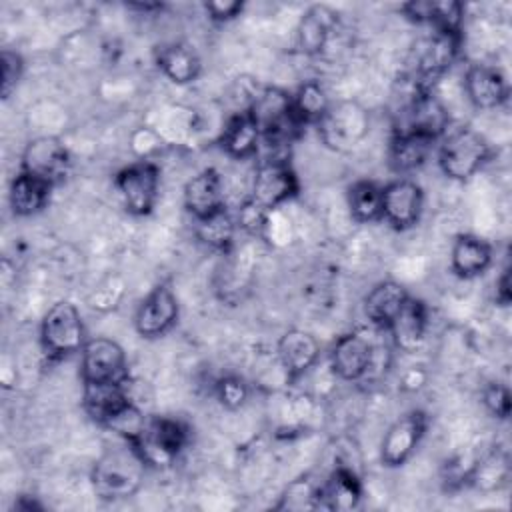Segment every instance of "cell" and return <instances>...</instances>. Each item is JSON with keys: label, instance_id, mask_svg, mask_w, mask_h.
I'll return each instance as SVG.
<instances>
[{"label": "cell", "instance_id": "6da1fadb", "mask_svg": "<svg viewBox=\"0 0 512 512\" xmlns=\"http://www.w3.org/2000/svg\"><path fill=\"white\" fill-rule=\"evenodd\" d=\"M146 462L138 450L124 440V446L112 448L92 468L96 494L106 500H122L138 492L144 478Z\"/></svg>", "mask_w": 512, "mask_h": 512}, {"label": "cell", "instance_id": "7a4b0ae2", "mask_svg": "<svg viewBox=\"0 0 512 512\" xmlns=\"http://www.w3.org/2000/svg\"><path fill=\"white\" fill-rule=\"evenodd\" d=\"M246 110L256 120L262 142L274 148L290 144L304 128V124L296 116L292 96L274 86L260 90Z\"/></svg>", "mask_w": 512, "mask_h": 512}, {"label": "cell", "instance_id": "3957f363", "mask_svg": "<svg viewBox=\"0 0 512 512\" xmlns=\"http://www.w3.org/2000/svg\"><path fill=\"white\" fill-rule=\"evenodd\" d=\"M490 158V146L486 138L470 126L448 130L440 138L438 164L440 170L452 180L472 178Z\"/></svg>", "mask_w": 512, "mask_h": 512}, {"label": "cell", "instance_id": "277c9868", "mask_svg": "<svg viewBox=\"0 0 512 512\" xmlns=\"http://www.w3.org/2000/svg\"><path fill=\"white\" fill-rule=\"evenodd\" d=\"M40 344L52 360L82 352L86 332L80 310L72 302L60 300L48 308L40 324Z\"/></svg>", "mask_w": 512, "mask_h": 512}, {"label": "cell", "instance_id": "5b68a950", "mask_svg": "<svg viewBox=\"0 0 512 512\" xmlns=\"http://www.w3.org/2000/svg\"><path fill=\"white\" fill-rule=\"evenodd\" d=\"M190 430L184 422L168 416L148 418L142 434L132 446L138 450L146 466H170L186 448Z\"/></svg>", "mask_w": 512, "mask_h": 512}, {"label": "cell", "instance_id": "8992f818", "mask_svg": "<svg viewBox=\"0 0 512 512\" xmlns=\"http://www.w3.org/2000/svg\"><path fill=\"white\" fill-rule=\"evenodd\" d=\"M450 126V116L444 104L434 96L432 90L414 88L400 112V122L394 132L416 134L426 140H440Z\"/></svg>", "mask_w": 512, "mask_h": 512}, {"label": "cell", "instance_id": "52a82bcc", "mask_svg": "<svg viewBox=\"0 0 512 512\" xmlns=\"http://www.w3.org/2000/svg\"><path fill=\"white\" fill-rule=\"evenodd\" d=\"M316 126L322 142L328 148L336 152H348L368 134V112L356 102L330 104Z\"/></svg>", "mask_w": 512, "mask_h": 512}, {"label": "cell", "instance_id": "ba28073f", "mask_svg": "<svg viewBox=\"0 0 512 512\" xmlns=\"http://www.w3.org/2000/svg\"><path fill=\"white\" fill-rule=\"evenodd\" d=\"M462 34L432 32L416 46L412 60V84L418 90H432L436 78H440L458 58Z\"/></svg>", "mask_w": 512, "mask_h": 512}, {"label": "cell", "instance_id": "9c48e42d", "mask_svg": "<svg viewBox=\"0 0 512 512\" xmlns=\"http://www.w3.org/2000/svg\"><path fill=\"white\" fill-rule=\"evenodd\" d=\"M298 188V176L292 170L290 162L282 156H272L258 164L252 178L250 200L270 212L272 208L294 198L298 194Z\"/></svg>", "mask_w": 512, "mask_h": 512}, {"label": "cell", "instance_id": "30bf717a", "mask_svg": "<svg viewBox=\"0 0 512 512\" xmlns=\"http://www.w3.org/2000/svg\"><path fill=\"white\" fill-rule=\"evenodd\" d=\"M114 184L124 208L134 216H146L154 210L160 188V168L154 162L140 160L122 168Z\"/></svg>", "mask_w": 512, "mask_h": 512}, {"label": "cell", "instance_id": "8fae6325", "mask_svg": "<svg viewBox=\"0 0 512 512\" xmlns=\"http://www.w3.org/2000/svg\"><path fill=\"white\" fill-rule=\"evenodd\" d=\"M20 170L54 186L70 170V152L56 136H38L26 144Z\"/></svg>", "mask_w": 512, "mask_h": 512}, {"label": "cell", "instance_id": "7c38bea8", "mask_svg": "<svg viewBox=\"0 0 512 512\" xmlns=\"http://www.w3.org/2000/svg\"><path fill=\"white\" fill-rule=\"evenodd\" d=\"M82 382H126L128 360L122 346L110 338L86 340L82 348Z\"/></svg>", "mask_w": 512, "mask_h": 512}, {"label": "cell", "instance_id": "4fadbf2b", "mask_svg": "<svg viewBox=\"0 0 512 512\" xmlns=\"http://www.w3.org/2000/svg\"><path fill=\"white\" fill-rule=\"evenodd\" d=\"M428 428V414L422 410H410L402 414L392 426L386 430L380 444V460L382 464L396 468L402 466L418 448Z\"/></svg>", "mask_w": 512, "mask_h": 512}, {"label": "cell", "instance_id": "5bb4252c", "mask_svg": "<svg viewBox=\"0 0 512 512\" xmlns=\"http://www.w3.org/2000/svg\"><path fill=\"white\" fill-rule=\"evenodd\" d=\"M422 188L408 178H398L382 186V220L394 230L412 228L422 214Z\"/></svg>", "mask_w": 512, "mask_h": 512}, {"label": "cell", "instance_id": "9a60e30c", "mask_svg": "<svg viewBox=\"0 0 512 512\" xmlns=\"http://www.w3.org/2000/svg\"><path fill=\"white\" fill-rule=\"evenodd\" d=\"M376 354V346L360 332H348L340 336L330 350V366L332 372L348 382L366 380L372 360Z\"/></svg>", "mask_w": 512, "mask_h": 512}, {"label": "cell", "instance_id": "2e32d148", "mask_svg": "<svg viewBox=\"0 0 512 512\" xmlns=\"http://www.w3.org/2000/svg\"><path fill=\"white\" fill-rule=\"evenodd\" d=\"M178 320V300L174 292L160 284L138 304L134 328L142 338H158L166 334Z\"/></svg>", "mask_w": 512, "mask_h": 512}, {"label": "cell", "instance_id": "e0dca14e", "mask_svg": "<svg viewBox=\"0 0 512 512\" xmlns=\"http://www.w3.org/2000/svg\"><path fill=\"white\" fill-rule=\"evenodd\" d=\"M184 206L194 216V220L208 218V216L220 212L222 208H226L222 178H220L218 170L204 168L186 182Z\"/></svg>", "mask_w": 512, "mask_h": 512}, {"label": "cell", "instance_id": "ac0fdd59", "mask_svg": "<svg viewBox=\"0 0 512 512\" xmlns=\"http://www.w3.org/2000/svg\"><path fill=\"white\" fill-rule=\"evenodd\" d=\"M464 88L476 108L492 110L506 102L508 82L504 74L486 64H472L464 74Z\"/></svg>", "mask_w": 512, "mask_h": 512}, {"label": "cell", "instance_id": "d6986e66", "mask_svg": "<svg viewBox=\"0 0 512 512\" xmlns=\"http://www.w3.org/2000/svg\"><path fill=\"white\" fill-rule=\"evenodd\" d=\"M406 18L416 24H428L434 32L442 34H462L464 6L454 0L430 2V0H412L400 8Z\"/></svg>", "mask_w": 512, "mask_h": 512}, {"label": "cell", "instance_id": "ffe728a7", "mask_svg": "<svg viewBox=\"0 0 512 512\" xmlns=\"http://www.w3.org/2000/svg\"><path fill=\"white\" fill-rule=\"evenodd\" d=\"M276 354H278V362L284 368V372L290 378H298L308 368L314 366V362L318 360L320 348H318L316 338L310 332L292 328L280 336V340L276 344Z\"/></svg>", "mask_w": 512, "mask_h": 512}, {"label": "cell", "instance_id": "44dd1931", "mask_svg": "<svg viewBox=\"0 0 512 512\" xmlns=\"http://www.w3.org/2000/svg\"><path fill=\"white\" fill-rule=\"evenodd\" d=\"M426 328H428L426 304L414 296H408V300L404 302V306L388 326V332L398 350L416 352L426 338Z\"/></svg>", "mask_w": 512, "mask_h": 512}, {"label": "cell", "instance_id": "7402d4cb", "mask_svg": "<svg viewBox=\"0 0 512 512\" xmlns=\"http://www.w3.org/2000/svg\"><path fill=\"white\" fill-rule=\"evenodd\" d=\"M82 404L86 414L104 424L130 404L126 382H84Z\"/></svg>", "mask_w": 512, "mask_h": 512}, {"label": "cell", "instance_id": "603a6c76", "mask_svg": "<svg viewBox=\"0 0 512 512\" xmlns=\"http://www.w3.org/2000/svg\"><path fill=\"white\" fill-rule=\"evenodd\" d=\"M408 292L402 284L394 280H382L364 298V314L380 330H388L404 302L408 300Z\"/></svg>", "mask_w": 512, "mask_h": 512}, {"label": "cell", "instance_id": "cb8c5ba5", "mask_svg": "<svg viewBox=\"0 0 512 512\" xmlns=\"http://www.w3.org/2000/svg\"><path fill=\"white\" fill-rule=\"evenodd\" d=\"M362 498V484L352 468L336 466L320 488V508L354 510Z\"/></svg>", "mask_w": 512, "mask_h": 512}, {"label": "cell", "instance_id": "d4e9b609", "mask_svg": "<svg viewBox=\"0 0 512 512\" xmlns=\"http://www.w3.org/2000/svg\"><path fill=\"white\" fill-rule=\"evenodd\" d=\"M262 142L260 128L248 110L236 112L220 134V146L234 158H250Z\"/></svg>", "mask_w": 512, "mask_h": 512}, {"label": "cell", "instance_id": "484cf974", "mask_svg": "<svg viewBox=\"0 0 512 512\" xmlns=\"http://www.w3.org/2000/svg\"><path fill=\"white\" fill-rule=\"evenodd\" d=\"M492 262V248L486 240L474 234H460L452 244L450 266L460 278H474L488 270Z\"/></svg>", "mask_w": 512, "mask_h": 512}, {"label": "cell", "instance_id": "4316f807", "mask_svg": "<svg viewBox=\"0 0 512 512\" xmlns=\"http://www.w3.org/2000/svg\"><path fill=\"white\" fill-rule=\"evenodd\" d=\"M156 64L174 84H190L202 70L196 50L186 42H172L162 46L156 52Z\"/></svg>", "mask_w": 512, "mask_h": 512}, {"label": "cell", "instance_id": "83f0119b", "mask_svg": "<svg viewBox=\"0 0 512 512\" xmlns=\"http://www.w3.org/2000/svg\"><path fill=\"white\" fill-rule=\"evenodd\" d=\"M338 14L328 6H312L302 14L298 24V44L306 54H320L332 32L336 30Z\"/></svg>", "mask_w": 512, "mask_h": 512}, {"label": "cell", "instance_id": "f1b7e54d", "mask_svg": "<svg viewBox=\"0 0 512 512\" xmlns=\"http://www.w3.org/2000/svg\"><path fill=\"white\" fill-rule=\"evenodd\" d=\"M52 184L26 174L18 172L10 184V208L16 216H32L38 214L50 200Z\"/></svg>", "mask_w": 512, "mask_h": 512}, {"label": "cell", "instance_id": "f546056e", "mask_svg": "<svg viewBox=\"0 0 512 512\" xmlns=\"http://www.w3.org/2000/svg\"><path fill=\"white\" fill-rule=\"evenodd\" d=\"M432 146H434V142L426 140L422 136L394 132V136L390 140V148H388V162H390L392 170L398 174L414 172L416 168H420L426 162Z\"/></svg>", "mask_w": 512, "mask_h": 512}, {"label": "cell", "instance_id": "4dcf8cb0", "mask_svg": "<svg viewBox=\"0 0 512 512\" xmlns=\"http://www.w3.org/2000/svg\"><path fill=\"white\" fill-rule=\"evenodd\" d=\"M348 208L356 222L382 220V186L372 180H358L348 188Z\"/></svg>", "mask_w": 512, "mask_h": 512}, {"label": "cell", "instance_id": "1f68e13d", "mask_svg": "<svg viewBox=\"0 0 512 512\" xmlns=\"http://www.w3.org/2000/svg\"><path fill=\"white\" fill-rule=\"evenodd\" d=\"M508 476H510L508 456L504 452L496 450V452H490L480 462L472 464L468 482L474 484L478 490L490 492V490H498L500 486H504L508 482Z\"/></svg>", "mask_w": 512, "mask_h": 512}, {"label": "cell", "instance_id": "d6a6232c", "mask_svg": "<svg viewBox=\"0 0 512 512\" xmlns=\"http://www.w3.org/2000/svg\"><path fill=\"white\" fill-rule=\"evenodd\" d=\"M292 104L296 110V116L300 118V122L306 124H318L322 120V116L326 114V110L330 108V100L326 96V90L316 82V80H308L304 82L298 92L292 96Z\"/></svg>", "mask_w": 512, "mask_h": 512}, {"label": "cell", "instance_id": "836d02e7", "mask_svg": "<svg viewBox=\"0 0 512 512\" xmlns=\"http://www.w3.org/2000/svg\"><path fill=\"white\" fill-rule=\"evenodd\" d=\"M236 226V218L226 208H222L208 218L196 220V234L208 246L216 250H228L232 246Z\"/></svg>", "mask_w": 512, "mask_h": 512}, {"label": "cell", "instance_id": "e575fe53", "mask_svg": "<svg viewBox=\"0 0 512 512\" xmlns=\"http://www.w3.org/2000/svg\"><path fill=\"white\" fill-rule=\"evenodd\" d=\"M320 488H322V484H316L310 478H298L286 488V492L276 508H284V510L286 508H290V510L320 508Z\"/></svg>", "mask_w": 512, "mask_h": 512}, {"label": "cell", "instance_id": "d590c367", "mask_svg": "<svg viewBox=\"0 0 512 512\" xmlns=\"http://www.w3.org/2000/svg\"><path fill=\"white\" fill-rule=\"evenodd\" d=\"M216 398L220 400L222 406L236 410L244 406L248 398V386L238 376H224L216 382Z\"/></svg>", "mask_w": 512, "mask_h": 512}, {"label": "cell", "instance_id": "8d00e7d4", "mask_svg": "<svg viewBox=\"0 0 512 512\" xmlns=\"http://www.w3.org/2000/svg\"><path fill=\"white\" fill-rule=\"evenodd\" d=\"M0 66H2V98H8L16 90L22 78L24 60L18 52L4 48L0 54Z\"/></svg>", "mask_w": 512, "mask_h": 512}, {"label": "cell", "instance_id": "74e56055", "mask_svg": "<svg viewBox=\"0 0 512 512\" xmlns=\"http://www.w3.org/2000/svg\"><path fill=\"white\" fill-rule=\"evenodd\" d=\"M482 402L486 406V410L494 416V418H508L510 416V392L506 386L498 384V382H490L484 390H482Z\"/></svg>", "mask_w": 512, "mask_h": 512}, {"label": "cell", "instance_id": "f35d334b", "mask_svg": "<svg viewBox=\"0 0 512 512\" xmlns=\"http://www.w3.org/2000/svg\"><path fill=\"white\" fill-rule=\"evenodd\" d=\"M206 14L210 16V20L214 22H226L232 20L236 16H240V12L244 10L242 2H234V0H216V2H206L204 4Z\"/></svg>", "mask_w": 512, "mask_h": 512}, {"label": "cell", "instance_id": "ab89813d", "mask_svg": "<svg viewBox=\"0 0 512 512\" xmlns=\"http://www.w3.org/2000/svg\"><path fill=\"white\" fill-rule=\"evenodd\" d=\"M512 300V290H510V270L504 268L500 278L496 280V302L502 306H508Z\"/></svg>", "mask_w": 512, "mask_h": 512}, {"label": "cell", "instance_id": "60d3db41", "mask_svg": "<svg viewBox=\"0 0 512 512\" xmlns=\"http://www.w3.org/2000/svg\"><path fill=\"white\" fill-rule=\"evenodd\" d=\"M424 382H426V372H422L420 368H410L402 378V388L404 390H418Z\"/></svg>", "mask_w": 512, "mask_h": 512}, {"label": "cell", "instance_id": "b9f144b4", "mask_svg": "<svg viewBox=\"0 0 512 512\" xmlns=\"http://www.w3.org/2000/svg\"><path fill=\"white\" fill-rule=\"evenodd\" d=\"M14 508H18V510H40L42 508V504H38V502H30V500H26V496H22L18 502H14Z\"/></svg>", "mask_w": 512, "mask_h": 512}]
</instances>
